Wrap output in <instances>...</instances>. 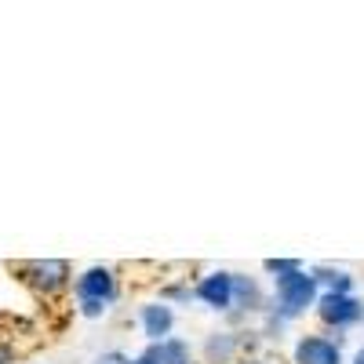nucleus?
<instances>
[{
    "label": "nucleus",
    "mask_w": 364,
    "mask_h": 364,
    "mask_svg": "<svg viewBox=\"0 0 364 364\" xmlns=\"http://www.w3.org/2000/svg\"><path fill=\"white\" fill-rule=\"evenodd\" d=\"M11 357H15L11 343H0V364H11Z\"/></svg>",
    "instance_id": "2eb2a0df"
},
{
    "label": "nucleus",
    "mask_w": 364,
    "mask_h": 364,
    "mask_svg": "<svg viewBox=\"0 0 364 364\" xmlns=\"http://www.w3.org/2000/svg\"><path fill=\"white\" fill-rule=\"evenodd\" d=\"M262 269L269 273L273 281H277V277H288V273L302 269V262H299V259H266V262H262Z\"/></svg>",
    "instance_id": "f8f14e48"
},
{
    "label": "nucleus",
    "mask_w": 364,
    "mask_h": 364,
    "mask_svg": "<svg viewBox=\"0 0 364 364\" xmlns=\"http://www.w3.org/2000/svg\"><path fill=\"white\" fill-rule=\"evenodd\" d=\"M240 343L237 331H211L204 339V364H237V353H240Z\"/></svg>",
    "instance_id": "1a4fd4ad"
},
{
    "label": "nucleus",
    "mask_w": 364,
    "mask_h": 364,
    "mask_svg": "<svg viewBox=\"0 0 364 364\" xmlns=\"http://www.w3.org/2000/svg\"><path fill=\"white\" fill-rule=\"evenodd\" d=\"M321 288L314 281V273L302 266L288 277H277L273 281V310H269V324H288L295 317H302L306 310H314Z\"/></svg>",
    "instance_id": "f257e3e1"
},
{
    "label": "nucleus",
    "mask_w": 364,
    "mask_h": 364,
    "mask_svg": "<svg viewBox=\"0 0 364 364\" xmlns=\"http://www.w3.org/2000/svg\"><path fill=\"white\" fill-rule=\"evenodd\" d=\"M139 324H142V336L149 339V346L154 343H164L171 336V328H175V310H171V302H146V306L139 310Z\"/></svg>",
    "instance_id": "0eeeda50"
},
{
    "label": "nucleus",
    "mask_w": 364,
    "mask_h": 364,
    "mask_svg": "<svg viewBox=\"0 0 364 364\" xmlns=\"http://www.w3.org/2000/svg\"><path fill=\"white\" fill-rule=\"evenodd\" d=\"M193 295L204 302L208 310H219V314H230L233 310V273L230 269H215V273H204L197 281Z\"/></svg>",
    "instance_id": "39448f33"
},
{
    "label": "nucleus",
    "mask_w": 364,
    "mask_h": 364,
    "mask_svg": "<svg viewBox=\"0 0 364 364\" xmlns=\"http://www.w3.org/2000/svg\"><path fill=\"white\" fill-rule=\"evenodd\" d=\"M233 310H237L240 317L266 310V295H262L259 281L248 277V273H233ZM233 310H230V314H233Z\"/></svg>",
    "instance_id": "6e6552de"
},
{
    "label": "nucleus",
    "mask_w": 364,
    "mask_h": 364,
    "mask_svg": "<svg viewBox=\"0 0 364 364\" xmlns=\"http://www.w3.org/2000/svg\"><path fill=\"white\" fill-rule=\"evenodd\" d=\"M73 295L77 302H102V306H109L120 295V281L109 266H87L73 281Z\"/></svg>",
    "instance_id": "7ed1b4c3"
},
{
    "label": "nucleus",
    "mask_w": 364,
    "mask_h": 364,
    "mask_svg": "<svg viewBox=\"0 0 364 364\" xmlns=\"http://www.w3.org/2000/svg\"><path fill=\"white\" fill-rule=\"evenodd\" d=\"M106 310H109V306H102V302H77V314H80V317H87V321L106 317Z\"/></svg>",
    "instance_id": "ddd939ff"
},
{
    "label": "nucleus",
    "mask_w": 364,
    "mask_h": 364,
    "mask_svg": "<svg viewBox=\"0 0 364 364\" xmlns=\"http://www.w3.org/2000/svg\"><path fill=\"white\" fill-rule=\"evenodd\" d=\"M291 360L295 364H343V346L328 336H299Z\"/></svg>",
    "instance_id": "423d86ee"
},
{
    "label": "nucleus",
    "mask_w": 364,
    "mask_h": 364,
    "mask_svg": "<svg viewBox=\"0 0 364 364\" xmlns=\"http://www.w3.org/2000/svg\"><path fill=\"white\" fill-rule=\"evenodd\" d=\"M237 364H266V360H259V357H245V360H237Z\"/></svg>",
    "instance_id": "f3484780"
},
{
    "label": "nucleus",
    "mask_w": 364,
    "mask_h": 364,
    "mask_svg": "<svg viewBox=\"0 0 364 364\" xmlns=\"http://www.w3.org/2000/svg\"><path fill=\"white\" fill-rule=\"evenodd\" d=\"M95 364H128V357L124 353H120V350H109V353H102Z\"/></svg>",
    "instance_id": "4468645a"
},
{
    "label": "nucleus",
    "mask_w": 364,
    "mask_h": 364,
    "mask_svg": "<svg viewBox=\"0 0 364 364\" xmlns=\"http://www.w3.org/2000/svg\"><path fill=\"white\" fill-rule=\"evenodd\" d=\"M314 281L321 291H331V295H353V273L350 269H339V266H314Z\"/></svg>",
    "instance_id": "9d476101"
},
{
    "label": "nucleus",
    "mask_w": 364,
    "mask_h": 364,
    "mask_svg": "<svg viewBox=\"0 0 364 364\" xmlns=\"http://www.w3.org/2000/svg\"><path fill=\"white\" fill-rule=\"evenodd\" d=\"M128 364H157V360L149 357V350H146V353H139V357H128Z\"/></svg>",
    "instance_id": "dca6fc26"
},
{
    "label": "nucleus",
    "mask_w": 364,
    "mask_h": 364,
    "mask_svg": "<svg viewBox=\"0 0 364 364\" xmlns=\"http://www.w3.org/2000/svg\"><path fill=\"white\" fill-rule=\"evenodd\" d=\"M149 357L157 364H193V346L178 336H168L164 343H154L149 346Z\"/></svg>",
    "instance_id": "9b49d317"
},
{
    "label": "nucleus",
    "mask_w": 364,
    "mask_h": 364,
    "mask_svg": "<svg viewBox=\"0 0 364 364\" xmlns=\"http://www.w3.org/2000/svg\"><path fill=\"white\" fill-rule=\"evenodd\" d=\"M11 273L18 284H26L41 299H55L73 284V269L66 259H18L11 262Z\"/></svg>",
    "instance_id": "f03ea898"
},
{
    "label": "nucleus",
    "mask_w": 364,
    "mask_h": 364,
    "mask_svg": "<svg viewBox=\"0 0 364 364\" xmlns=\"http://www.w3.org/2000/svg\"><path fill=\"white\" fill-rule=\"evenodd\" d=\"M317 317L328 324V328H353L360 317H364V306L357 295H331V291H321L317 302H314Z\"/></svg>",
    "instance_id": "20e7f679"
},
{
    "label": "nucleus",
    "mask_w": 364,
    "mask_h": 364,
    "mask_svg": "<svg viewBox=\"0 0 364 364\" xmlns=\"http://www.w3.org/2000/svg\"><path fill=\"white\" fill-rule=\"evenodd\" d=\"M353 364H364V346H360V350L353 353Z\"/></svg>",
    "instance_id": "a211bd4d"
}]
</instances>
